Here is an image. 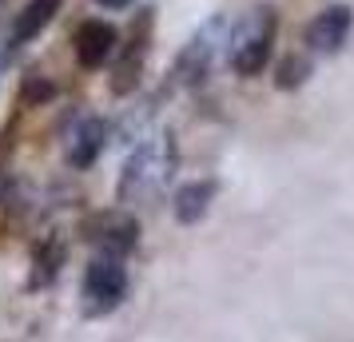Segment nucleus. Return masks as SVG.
Masks as SVG:
<instances>
[{
	"mask_svg": "<svg viewBox=\"0 0 354 342\" xmlns=\"http://www.w3.org/2000/svg\"><path fill=\"white\" fill-rule=\"evenodd\" d=\"M124 298H128V271H124V263L112 259V255L96 259L88 267V275H84V310L88 314H112Z\"/></svg>",
	"mask_w": 354,
	"mask_h": 342,
	"instance_id": "obj_3",
	"label": "nucleus"
},
{
	"mask_svg": "<svg viewBox=\"0 0 354 342\" xmlns=\"http://www.w3.org/2000/svg\"><path fill=\"white\" fill-rule=\"evenodd\" d=\"M100 243H104V251L108 255H120V251H128V247H136V223L131 219H124V215H115V219H104V235H96Z\"/></svg>",
	"mask_w": 354,
	"mask_h": 342,
	"instance_id": "obj_8",
	"label": "nucleus"
},
{
	"mask_svg": "<svg viewBox=\"0 0 354 342\" xmlns=\"http://www.w3.org/2000/svg\"><path fill=\"white\" fill-rule=\"evenodd\" d=\"M207 203H211V183H192V187H183L176 196V215L183 223H195L207 211Z\"/></svg>",
	"mask_w": 354,
	"mask_h": 342,
	"instance_id": "obj_9",
	"label": "nucleus"
},
{
	"mask_svg": "<svg viewBox=\"0 0 354 342\" xmlns=\"http://www.w3.org/2000/svg\"><path fill=\"white\" fill-rule=\"evenodd\" d=\"M115 52V28L104 20H88L76 32V60L84 68H100Z\"/></svg>",
	"mask_w": 354,
	"mask_h": 342,
	"instance_id": "obj_5",
	"label": "nucleus"
},
{
	"mask_svg": "<svg viewBox=\"0 0 354 342\" xmlns=\"http://www.w3.org/2000/svg\"><path fill=\"white\" fill-rule=\"evenodd\" d=\"M271 36H274L271 8H263L255 17L239 20V24L231 28V36H227V60H231V68L243 72V76L263 72L267 56H271Z\"/></svg>",
	"mask_w": 354,
	"mask_h": 342,
	"instance_id": "obj_2",
	"label": "nucleus"
},
{
	"mask_svg": "<svg viewBox=\"0 0 354 342\" xmlns=\"http://www.w3.org/2000/svg\"><path fill=\"white\" fill-rule=\"evenodd\" d=\"M100 4H108V8H124L128 0H100Z\"/></svg>",
	"mask_w": 354,
	"mask_h": 342,
	"instance_id": "obj_10",
	"label": "nucleus"
},
{
	"mask_svg": "<svg viewBox=\"0 0 354 342\" xmlns=\"http://www.w3.org/2000/svg\"><path fill=\"white\" fill-rule=\"evenodd\" d=\"M100 147H104V124H100V120H84L80 128L72 131L68 160L76 163V167H88V163L100 155Z\"/></svg>",
	"mask_w": 354,
	"mask_h": 342,
	"instance_id": "obj_7",
	"label": "nucleus"
},
{
	"mask_svg": "<svg viewBox=\"0 0 354 342\" xmlns=\"http://www.w3.org/2000/svg\"><path fill=\"white\" fill-rule=\"evenodd\" d=\"M171 167H176V147L171 135H156L147 144L136 147V155L124 167V180H120V196L124 203H147L156 199L171 180Z\"/></svg>",
	"mask_w": 354,
	"mask_h": 342,
	"instance_id": "obj_1",
	"label": "nucleus"
},
{
	"mask_svg": "<svg viewBox=\"0 0 354 342\" xmlns=\"http://www.w3.org/2000/svg\"><path fill=\"white\" fill-rule=\"evenodd\" d=\"M351 28H354L351 8L335 4V8H326V12H319V17L310 20V28H306V44H310L315 52H338L342 44H346Z\"/></svg>",
	"mask_w": 354,
	"mask_h": 342,
	"instance_id": "obj_4",
	"label": "nucleus"
},
{
	"mask_svg": "<svg viewBox=\"0 0 354 342\" xmlns=\"http://www.w3.org/2000/svg\"><path fill=\"white\" fill-rule=\"evenodd\" d=\"M56 12H60V0H28L24 12H17V20H12V40L17 44H28L32 36H40L48 28Z\"/></svg>",
	"mask_w": 354,
	"mask_h": 342,
	"instance_id": "obj_6",
	"label": "nucleus"
}]
</instances>
